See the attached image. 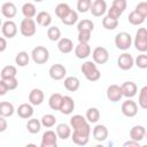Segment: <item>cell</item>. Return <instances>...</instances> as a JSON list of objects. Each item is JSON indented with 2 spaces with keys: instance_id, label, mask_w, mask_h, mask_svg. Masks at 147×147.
I'll list each match as a JSON object with an SVG mask.
<instances>
[{
  "instance_id": "cell-34",
  "label": "cell",
  "mask_w": 147,
  "mask_h": 147,
  "mask_svg": "<svg viewBox=\"0 0 147 147\" xmlns=\"http://www.w3.org/2000/svg\"><path fill=\"white\" fill-rule=\"evenodd\" d=\"M17 74V69L14 65H6L1 69L0 72V77L1 79H6V78H10V77H16Z\"/></svg>"
},
{
  "instance_id": "cell-2",
  "label": "cell",
  "mask_w": 147,
  "mask_h": 147,
  "mask_svg": "<svg viewBox=\"0 0 147 147\" xmlns=\"http://www.w3.org/2000/svg\"><path fill=\"white\" fill-rule=\"evenodd\" d=\"M80 70H82L83 75L85 76V78L90 82H96L101 77V72L98 69L94 61H85L82 64Z\"/></svg>"
},
{
  "instance_id": "cell-26",
  "label": "cell",
  "mask_w": 147,
  "mask_h": 147,
  "mask_svg": "<svg viewBox=\"0 0 147 147\" xmlns=\"http://www.w3.org/2000/svg\"><path fill=\"white\" fill-rule=\"evenodd\" d=\"M64 87L68 90V91H70V92H75V91H77L78 88H79V86H80V82H79V79L77 78V77H75V76H69V77H67L65 79H64Z\"/></svg>"
},
{
  "instance_id": "cell-27",
  "label": "cell",
  "mask_w": 147,
  "mask_h": 147,
  "mask_svg": "<svg viewBox=\"0 0 147 147\" xmlns=\"http://www.w3.org/2000/svg\"><path fill=\"white\" fill-rule=\"evenodd\" d=\"M56 133L60 139L65 140L71 136V126H69L65 123H60L56 126Z\"/></svg>"
},
{
  "instance_id": "cell-33",
  "label": "cell",
  "mask_w": 147,
  "mask_h": 147,
  "mask_svg": "<svg viewBox=\"0 0 147 147\" xmlns=\"http://www.w3.org/2000/svg\"><path fill=\"white\" fill-rule=\"evenodd\" d=\"M29 61H30V56L26 52L22 51V52H18L15 56V63L18 65V67H25L29 64Z\"/></svg>"
},
{
  "instance_id": "cell-5",
  "label": "cell",
  "mask_w": 147,
  "mask_h": 147,
  "mask_svg": "<svg viewBox=\"0 0 147 147\" xmlns=\"http://www.w3.org/2000/svg\"><path fill=\"white\" fill-rule=\"evenodd\" d=\"M20 31L21 34L24 37H32L34 36L36 31H37V25H36V21L33 18H23L20 25Z\"/></svg>"
},
{
  "instance_id": "cell-1",
  "label": "cell",
  "mask_w": 147,
  "mask_h": 147,
  "mask_svg": "<svg viewBox=\"0 0 147 147\" xmlns=\"http://www.w3.org/2000/svg\"><path fill=\"white\" fill-rule=\"evenodd\" d=\"M70 126H71V129H74V132L82 133L85 136L91 134L90 122L86 119V117H84L82 115H74L70 118Z\"/></svg>"
},
{
  "instance_id": "cell-23",
  "label": "cell",
  "mask_w": 147,
  "mask_h": 147,
  "mask_svg": "<svg viewBox=\"0 0 147 147\" xmlns=\"http://www.w3.org/2000/svg\"><path fill=\"white\" fill-rule=\"evenodd\" d=\"M57 48L61 53L63 54H68L74 49V42L71 39L69 38H61L57 41Z\"/></svg>"
},
{
  "instance_id": "cell-36",
  "label": "cell",
  "mask_w": 147,
  "mask_h": 147,
  "mask_svg": "<svg viewBox=\"0 0 147 147\" xmlns=\"http://www.w3.org/2000/svg\"><path fill=\"white\" fill-rule=\"evenodd\" d=\"M129 22L132 25H140L145 22V17L142 15H140L137 10H133L129 14Z\"/></svg>"
},
{
  "instance_id": "cell-50",
  "label": "cell",
  "mask_w": 147,
  "mask_h": 147,
  "mask_svg": "<svg viewBox=\"0 0 147 147\" xmlns=\"http://www.w3.org/2000/svg\"><path fill=\"white\" fill-rule=\"evenodd\" d=\"M8 91H9V90H8V87H7L6 83H5V80L1 79V80H0V95H5Z\"/></svg>"
},
{
  "instance_id": "cell-28",
  "label": "cell",
  "mask_w": 147,
  "mask_h": 147,
  "mask_svg": "<svg viewBox=\"0 0 147 147\" xmlns=\"http://www.w3.org/2000/svg\"><path fill=\"white\" fill-rule=\"evenodd\" d=\"M14 113H15V108H14L13 103H10L8 101L0 102V116L10 117V116H13Z\"/></svg>"
},
{
  "instance_id": "cell-43",
  "label": "cell",
  "mask_w": 147,
  "mask_h": 147,
  "mask_svg": "<svg viewBox=\"0 0 147 147\" xmlns=\"http://www.w3.org/2000/svg\"><path fill=\"white\" fill-rule=\"evenodd\" d=\"M92 0H78L77 1V9L79 13H86L91 9Z\"/></svg>"
},
{
  "instance_id": "cell-13",
  "label": "cell",
  "mask_w": 147,
  "mask_h": 147,
  "mask_svg": "<svg viewBox=\"0 0 147 147\" xmlns=\"http://www.w3.org/2000/svg\"><path fill=\"white\" fill-rule=\"evenodd\" d=\"M123 93L121 90V86L116 85V84H111L108 86L107 88V99L111 102H117L122 99Z\"/></svg>"
},
{
  "instance_id": "cell-16",
  "label": "cell",
  "mask_w": 147,
  "mask_h": 147,
  "mask_svg": "<svg viewBox=\"0 0 147 147\" xmlns=\"http://www.w3.org/2000/svg\"><path fill=\"white\" fill-rule=\"evenodd\" d=\"M45 99V94L40 88H33L29 93V102L33 106H39L42 103Z\"/></svg>"
},
{
  "instance_id": "cell-51",
  "label": "cell",
  "mask_w": 147,
  "mask_h": 147,
  "mask_svg": "<svg viewBox=\"0 0 147 147\" xmlns=\"http://www.w3.org/2000/svg\"><path fill=\"white\" fill-rule=\"evenodd\" d=\"M123 146H124V147H127V146H129V147H139V146H140V142L130 139L129 141H125V142L123 144Z\"/></svg>"
},
{
  "instance_id": "cell-14",
  "label": "cell",
  "mask_w": 147,
  "mask_h": 147,
  "mask_svg": "<svg viewBox=\"0 0 147 147\" xmlns=\"http://www.w3.org/2000/svg\"><path fill=\"white\" fill-rule=\"evenodd\" d=\"M107 10H108L107 9V2L105 0H94L92 2L91 9H90V11L92 13V15L95 16V17L102 16Z\"/></svg>"
},
{
  "instance_id": "cell-42",
  "label": "cell",
  "mask_w": 147,
  "mask_h": 147,
  "mask_svg": "<svg viewBox=\"0 0 147 147\" xmlns=\"http://www.w3.org/2000/svg\"><path fill=\"white\" fill-rule=\"evenodd\" d=\"M94 29V23L91 20H82L80 22H78L77 24V30L78 31H83V30H88V31H93Z\"/></svg>"
},
{
  "instance_id": "cell-32",
  "label": "cell",
  "mask_w": 147,
  "mask_h": 147,
  "mask_svg": "<svg viewBox=\"0 0 147 147\" xmlns=\"http://www.w3.org/2000/svg\"><path fill=\"white\" fill-rule=\"evenodd\" d=\"M71 140H72L74 144H76L78 146H85L90 140V136H85V134H82V133L72 132L71 133Z\"/></svg>"
},
{
  "instance_id": "cell-37",
  "label": "cell",
  "mask_w": 147,
  "mask_h": 147,
  "mask_svg": "<svg viewBox=\"0 0 147 147\" xmlns=\"http://www.w3.org/2000/svg\"><path fill=\"white\" fill-rule=\"evenodd\" d=\"M102 26L106 30H115L118 26V20L111 18V17H109L107 15V16H105L102 18Z\"/></svg>"
},
{
  "instance_id": "cell-54",
  "label": "cell",
  "mask_w": 147,
  "mask_h": 147,
  "mask_svg": "<svg viewBox=\"0 0 147 147\" xmlns=\"http://www.w3.org/2000/svg\"><path fill=\"white\" fill-rule=\"evenodd\" d=\"M33 1H36V2H41L42 0H33Z\"/></svg>"
},
{
  "instance_id": "cell-20",
  "label": "cell",
  "mask_w": 147,
  "mask_h": 147,
  "mask_svg": "<svg viewBox=\"0 0 147 147\" xmlns=\"http://www.w3.org/2000/svg\"><path fill=\"white\" fill-rule=\"evenodd\" d=\"M33 105L31 103H22L18 106L17 108V115L21 117V118H24V119H28V118H31L32 115H33Z\"/></svg>"
},
{
  "instance_id": "cell-9",
  "label": "cell",
  "mask_w": 147,
  "mask_h": 147,
  "mask_svg": "<svg viewBox=\"0 0 147 147\" xmlns=\"http://www.w3.org/2000/svg\"><path fill=\"white\" fill-rule=\"evenodd\" d=\"M121 110H122V114L126 117H134L138 113V105L132 101L131 99H127L126 101H124L122 103V107H121Z\"/></svg>"
},
{
  "instance_id": "cell-35",
  "label": "cell",
  "mask_w": 147,
  "mask_h": 147,
  "mask_svg": "<svg viewBox=\"0 0 147 147\" xmlns=\"http://www.w3.org/2000/svg\"><path fill=\"white\" fill-rule=\"evenodd\" d=\"M86 119L90 122V123H96L100 118V111L98 108L95 107H91L86 110Z\"/></svg>"
},
{
  "instance_id": "cell-52",
  "label": "cell",
  "mask_w": 147,
  "mask_h": 147,
  "mask_svg": "<svg viewBox=\"0 0 147 147\" xmlns=\"http://www.w3.org/2000/svg\"><path fill=\"white\" fill-rule=\"evenodd\" d=\"M7 129V121L6 117L0 116V132H5Z\"/></svg>"
},
{
  "instance_id": "cell-49",
  "label": "cell",
  "mask_w": 147,
  "mask_h": 147,
  "mask_svg": "<svg viewBox=\"0 0 147 147\" xmlns=\"http://www.w3.org/2000/svg\"><path fill=\"white\" fill-rule=\"evenodd\" d=\"M111 6L116 7L117 9H119V10L123 13V11L126 9L127 2H126V0H113V3H111Z\"/></svg>"
},
{
  "instance_id": "cell-8",
  "label": "cell",
  "mask_w": 147,
  "mask_h": 147,
  "mask_svg": "<svg viewBox=\"0 0 147 147\" xmlns=\"http://www.w3.org/2000/svg\"><path fill=\"white\" fill-rule=\"evenodd\" d=\"M57 133L52 131V130H47L46 132H44L42 137H41V142H40V147H56L57 145Z\"/></svg>"
},
{
  "instance_id": "cell-48",
  "label": "cell",
  "mask_w": 147,
  "mask_h": 147,
  "mask_svg": "<svg viewBox=\"0 0 147 147\" xmlns=\"http://www.w3.org/2000/svg\"><path fill=\"white\" fill-rule=\"evenodd\" d=\"M107 15L109 16V17H111V18H115V20H118L119 17H121V15H122V11L119 10V9H117L116 7H114V6H111L108 10H107Z\"/></svg>"
},
{
  "instance_id": "cell-47",
  "label": "cell",
  "mask_w": 147,
  "mask_h": 147,
  "mask_svg": "<svg viewBox=\"0 0 147 147\" xmlns=\"http://www.w3.org/2000/svg\"><path fill=\"white\" fill-rule=\"evenodd\" d=\"M3 80H5V83H6V85H7V87H8V90H9V91L15 90V88L18 86V80L16 79V77L6 78V79H3Z\"/></svg>"
},
{
  "instance_id": "cell-17",
  "label": "cell",
  "mask_w": 147,
  "mask_h": 147,
  "mask_svg": "<svg viewBox=\"0 0 147 147\" xmlns=\"http://www.w3.org/2000/svg\"><path fill=\"white\" fill-rule=\"evenodd\" d=\"M75 109V101L71 96L69 95H64L63 100H62V105L60 108V111L64 115H70Z\"/></svg>"
},
{
  "instance_id": "cell-38",
  "label": "cell",
  "mask_w": 147,
  "mask_h": 147,
  "mask_svg": "<svg viewBox=\"0 0 147 147\" xmlns=\"http://www.w3.org/2000/svg\"><path fill=\"white\" fill-rule=\"evenodd\" d=\"M70 10H71L70 6H69L68 3H64V2H61V3H59V5L55 7V14H56V16H57L59 18L64 17Z\"/></svg>"
},
{
  "instance_id": "cell-53",
  "label": "cell",
  "mask_w": 147,
  "mask_h": 147,
  "mask_svg": "<svg viewBox=\"0 0 147 147\" xmlns=\"http://www.w3.org/2000/svg\"><path fill=\"white\" fill-rule=\"evenodd\" d=\"M7 47V41H6V37H1L0 38V52H3Z\"/></svg>"
},
{
  "instance_id": "cell-39",
  "label": "cell",
  "mask_w": 147,
  "mask_h": 147,
  "mask_svg": "<svg viewBox=\"0 0 147 147\" xmlns=\"http://www.w3.org/2000/svg\"><path fill=\"white\" fill-rule=\"evenodd\" d=\"M47 37L51 41H59L61 39V30L57 26H49L47 30Z\"/></svg>"
},
{
  "instance_id": "cell-7",
  "label": "cell",
  "mask_w": 147,
  "mask_h": 147,
  "mask_svg": "<svg viewBox=\"0 0 147 147\" xmlns=\"http://www.w3.org/2000/svg\"><path fill=\"white\" fill-rule=\"evenodd\" d=\"M92 59L96 64H105L109 60V52L102 46H98L92 52Z\"/></svg>"
},
{
  "instance_id": "cell-55",
  "label": "cell",
  "mask_w": 147,
  "mask_h": 147,
  "mask_svg": "<svg viewBox=\"0 0 147 147\" xmlns=\"http://www.w3.org/2000/svg\"><path fill=\"white\" fill-rule=\"evenodd\" d=\"M145 137H146V139H147V132H146V136H145Z\"/></svg>"
},
{
  "instance_id": "cell-24",
  "label": "cell",
  "mask_w": 147,
  "mask_h": 147,
  "mask_svg": "<svg viewBox=\"0 0 147 147\" xmlns=\"http://www.w3.org/2000/svg\"><path fill=\"white\" fill-rule=\"evenodd\" d=\"M36 22L40 26H49L51 23H52V16L47 11H44V10L42 11H39L36 15Z\"/></svg>"
},
{
  "instance_id": "cell-18",
  "label": "cell",
  "mask_w": 147,
  "mask_h": 147,
  "mask_svg": "<svg viewBox=\"0 0 147 147\" xmlns=\"http://www.w3.org/2000/svg\"><path fill=\"white\" fill-rule=\"evenodd\" d=\"M92 134L96 141H105L108 138V129L102 124H98L94 126Z\"/></svg>"
},
{
  "instance_id": "cell-40",
  "label": "cell",
  "mask_w": 147,
  "mask_h": 147,
  "mask_svg": "<svg viewBox=\"0 0 147 147\" xmlns=\"http://www.w3.org/2000/svg\"><path fill=\"white\" fill-rule=\"evenodd\" d=\"M40 121H41L42 126H45V127H47V129L54 126L55 123H56V118H55V116H54L53 114H46V115H44Z\"/></svg>"
},
{
  "instance_id": "cell-46",
  "label": "cell",
  "mask_w": 147,
  "mask_h": 147,
  "mask_svg": "<svg viewBox=\"0 0 147 147\" xmlns=\"http://www.w3.org/2000/svg\"><path fill=\"white\" fill-rule=\"evenodd\" d=\"M140 15H142L145 18H147V2L146 1H141L136 6V9Z\"/></svg>"
},
{
  "instance_id": "cell-22",
  "label": "cell",
  "mask_w": 147,
  "mask_h": 147,
  "mask_svg": "<svg viewBox=\"0 0 147 147\" xmlns=\"http://www.w3.org/2000/svg\"><path fill=\"white\" fill-rule=\"evenodd\" d=\"M1 13L6 18H13L17 14V8L13 2H5L1 6Z\"/></svg>"
},
{
  "instance_id": "cell-4",
  "label": "cell",
  "mask_w": 147,
  "mask_h": 147,
  "mask_svg": "<svg viewBox=\"0 0 147 147\" xmlns=\"http://www.w3.org/2000/svg\"><path fill=\"white\" fill-rule=\"evenodd\" d=\"M134 46H136V49L141 53L147 52V29L145 28L138 29L134 38Z\"/></svg>"
},
{
  "instance_id": "cell-10",
  "label": "cell",
  "mask_w": 147,
  "mask_h": 147,
  "mask_svg": "<svg viewBox=\"0 0 147 147\" xmlns=\"http://www.w3.org/2000/svg\"><path fill=\"white\" fill-rule=\"evenodd\" d=\"M49 77L54 80H61L64 78L65 74H67V69L64 65L60 64V63H55L53 65H51L49 70H48Z\"/></svg>"
},
{
  "instance_id": "cell-31",
  "label": "cell",
  "mask_w": 147,
  "mask_h": 147,
  "mask_svg": "<svg viewBox=\"0 0 147 147\" xmlns=\"http://www.w3.org/2000/svg\"><path fill=\"white\" fill-rule=\"evenodd\" d=\"M61 22L64 24V25H74L75 23H77L78 22V14H77V11H75V10H70L64 17H62L61 18Z\"/></svg>"
},
{
  "instance_id": "cell-45",
  "label": "cell",
  "mask_w": 147,
  "mask_h": 147,
  "mask_svg": "<svg viewBox=\"0 0 147 147\" xmlns=\"http://www.w3.org/2000/svg\"><path fill=\"white\" fill-rule=\"evenodd\" d=\"M91 32L88 30H83V31H78V41L79 42H88L91 40Z\"/></svg>"
},
{
  "instance_id": "cell-11",
  "label": "cell",
  "mask_w": 147,
  "mask_h": 147,
  "mask_svg": "<svg viewBox=\"0 0 147 147\" xmlns=\"http://www.w3.org/2000/svg\"><path fill=\"white\" fill-rule=\"evenodd\" d=\"M1 32H2V36L6 37V38H14L17 33V25L14 21L11 20H8L6 22H3L2 26H1Z\"/></svg>"
},
{
  "instance_id": "cell-6",
  "label": "cell",
  "mask_w": 147,
  "mask_h": 147,
  "mask_svg": "<svg viewBox=\"0 0 147 147\" xmlns=\"http://www.w3.org/2000/svg\"><path fill=\"white\" fill-rule=\"evenodd\" d=\"M132 45V37L127 32H119L115 37V46L121 51H126Z\"/></svg>"
},
{
  "instance_id": "cell-25",
  "label": "cell",
  "mask_w": 147,
  "mask_h": 147,
  "mask_svg": "<svg viewBox=\"0 0 147 147\" xmlns=\"http://www.w3.org/2000/svg\"><path fill=\"white\" fill-rule=\"evenodd\" d=\"M62 100H63V95L60 93H53L49 99H48V106L51 109L53 110H60L61 105H62Z\"/></svg>"
},
{
  "instance_id": "cell-30",
  "label": "cell",
  "mask_w": 147,
  "mask_h": 147,
  "mask_svg": "<svg viewBox=\"0 0 147 147\" xmlns=\"http://www.w3.org/2000/svg\"><path fill=\"white\" fill-rule=\"evenodd\" d=\"M42 124H41V121L37 119V118H30L26 123V129L28 131L31 133V134H36L40 131Z\"/></svg>"
},
{
  "instance_id": "cell-3",
  "label": "cell",
  "mask_w": 147,
  "mask_h": 147,
  "mask_svg": "<svg viewBox=\"0 0 147 147\" xmlns=\"http://www.w3.org/2000/svg\"><path fill=\"white\" fill-rule=\"evenodd\" d=\"M31 57L34 63L37 64H44L49 59V52L44 46H37L31 52Z\"/></svg>"
},
{
  "instance_id": "cell-15",
  "label": "cell",
  "mask_w": 147,
  "mask_h": 147,
  "mask_svg": "<svg viewBox=\"0 0 147 147\" xmlns=\"http://www.w3.org/2000/svg\"><path fill=\"white\" fill-rule=\"evenodd\" d=\"M121 90H122L123 96H125V98H127V99L133 98V96L137 94V92H138L137 84L133 83V82H124V83L121 85Z\"/></svg>"
},
{
  "instance_id": "cell-21",
  "label": "cell",
  "mask_w": 147,
  "mask_h": 147,
  "mask_svg": "<svg viewBox=\"0 0 147 147\" xmlns=\"http://www.w3.org/2000/svg\"><path fill=\"white\" fill-rule=\"evenodd\" d=\"M129 134H130V139L140 142V141L145 138V136H146V129H145L142 125H134V126L130 130Z\"/></svg>"
},
{
  "instance_id": "cell-44",
  "label": "cell",
  "mask_w": 147,
  "mask_h": 147,
  "mask_svg": "<svg viewBox=\"0 0 147 147\" xmlns=\"http://www.w3.org/2000/svg\"><path fill=\"white\" fill-rule=\"evenodd\" d=\"M134 64L140 69H147V55L144 53L138 55L134 60Z\"/></svg>"
},
{
  "instance_id": "cell-19",
  "label": "cell",
  "mask_w": 147,
  "mask_h": 147,
  "mask_svg": "<svg viewBox=\"0 0 147 147\" xmlns=\"http://www.w3.org/2000/svg\"><path fill=\"white\" fill-rule=\"evenodd\" d=\"M91 54V47L88 42H79L75 47V55L78 59H86Z\"/></svg>"
},
{
  "instance_id": "cell-41",
  "label": "cell",
  "mask_w": 147,
  "mask_h": 147,
  "mask_svg": "<svg viewBox=\"0 0 147 147\" xmlns=\"http://www.w3.org/2000/svg\"><path fill=\"white\" fill-rule=\"evenodd\" d=\"M138 103L142 109H147V85L142 86L139 92V99Z\"/></svg>"
},
{
  "instance_id": "cell-29",
  "label": "cell",
  "mask_w": 147,
  "mask_h": 147,
  "mask_svg": "<svg viewBox=\"0 0 147 147\" xmlns=\"http://www.w3.org/2000/svg\"><path fill=\"white\" fill-rule=\"evenodd\" d=\"M22 14L25 18H33L37 15L36 6L32 2H25L22 6Z\"/></svg>"
},
{
  "instance_id": "cell-12",
  "label": "cell",
  "mask_w": 147,
  "mask_h": 147,
  "mask_svg": "<svg viewBox=\"0 0 147 147\" xmlns=\"http://www.w3.org/2000/svg\"><path fill=\"white\" fill-rule=\"evenodd\" d=\"M117 65L122 70H130L134 65V59L129 53H123L117 59Z\"/></svg>"
}]
</instances>
